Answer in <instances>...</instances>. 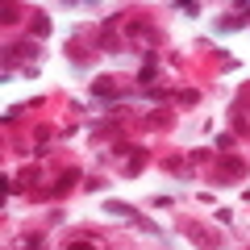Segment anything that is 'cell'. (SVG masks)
<instances>
[{
  "mask_svg": "<svg viewBox=\"0 0 250 250\" xmlns=\"http://www.w3.org/2000/svg\"><path fill=\"white\" fill-rule=\"evenodd\" d=\"M108 213H121V217H134V208H129V205H117V200H108Z\"/></svg>",
  "mask_w": 250,
  "mask_h": 250,
  "instance_id": "cell-2",
  "label": "cell"
},
{
  "mask_svg": "<svg viewBox=\"0 0 250 250\" xmlns=\"http://www.w3.org/2000/svg\"><path fill=\"white\" fill-rule=\"evenodd\" d=\"M62 250H100V242H96V238H71Z\"/></svg>",
  "mask_w": 250,
  "mask_h": 250,
  "instance_id": "cell-1",
  "label": "cell"
}]
</instances>
